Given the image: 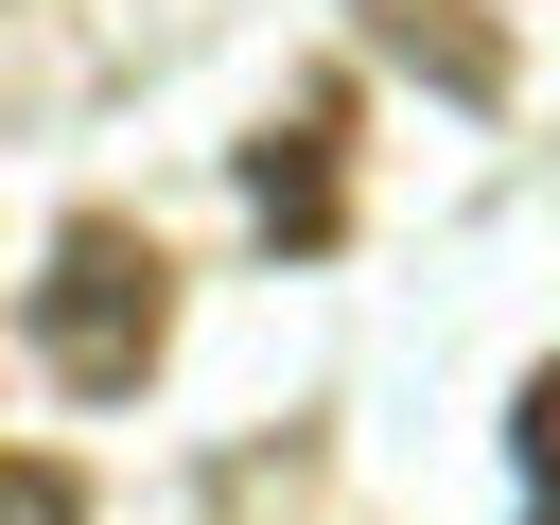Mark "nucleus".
<instances>
[{"instance_id":"nucleus-1","label":"nucleus","mask_w":560,"mask_h":525,"mask_svg":"<svg viewBox=\"0 0 560 525\" xmlns=\"http://www.w3.org/2000/svg\"><path fill=\"white\" fill-rule=\"evenodd\" d=\"M35 350L70 402H122L158 350H175V262L122 228V210H70L52 228V280H35Z\"/></svg>"},{"instance_id":"nucleus-2","label":"nucleus","mask_w":560,"mask_h":525,"mask_svg":"<svg viewBox=\"0 0 560 525\" xmlns=\"http://www.w3.org/2000/svg\"><path fill=\"white\" fill-rule=\"evenodd\" d=\"M245 192H262V245H298V262L350 228V88H332V70L245 140Z\"/></svg>"},{"instance_id":"nucleus-3","label":"nucleus","mask_w":560,"mask_h":525,"mask_svg":"<svg viewBox=\"0 0 560 525\" xmlns=\"http://www.w3.org/2000/svg\"><path fill=\"white\" fill-rule=\"evenodd\" d=\"M368 35H385V52H420L455 105H490V88H508V35H490V18H455V0H368Z\"/></svg>"},{"instance_id":"nucleus-4","label":"nucleus","mask_w":560,"mask_h":525,"mask_svg":"<svg viewBox=\"0 0 560 525\" xmlns=\"http://www.w3.org/2000/svg\"><path fill=\"white\" fill-rule=\"evenodd\" d=\"M508 455H525V508L560 525V350L525 368V402H508Z\"/></svg>"},{"instance_id":"nucleus-5","label":"nucleus","mask_w":560,"mask_h":525,"mask_svg":"<svg viewBox=\"0 0 560 525\" xmlns=\"http://www.w3.org/2000/svg\"><path fill=\"white\" fill-rule=\"evenodd\" d=\"M0 525H88V472L70 455H0Z\"/></svg>"}]
</instances>
